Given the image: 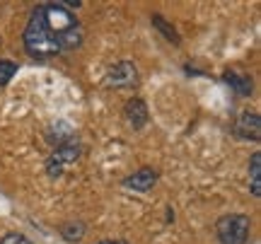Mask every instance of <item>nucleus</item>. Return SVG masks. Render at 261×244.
Here are the masks:
<instances>
[{"label":"nucleus","mask_w":261,"mask_h":244,"mask_svg":"<svg viewBox=\"0 0 261 244\" xmlns=\"http://www.w3.org/2000/svg\"><path fill=\"white\" fill-rule=\"evenodd\" d=\"M83 39L85 34L77 17L61 3L37 5L24 29V46L37 58L75 51L80 48Z\"/></svg>","instance_id":"obj_1"},{"label":"nucleus","mask_w":261,"mask_h":244,"mask_svg":"<svg viewBox=\"0 0 261 244\" xmlns=\"http://www.w3.org/2000/svg\"><path fill=\"white\" fill-rule=\"evenodd\" d=\"M218 239L223 244H247L249 239V218L242 213H230L218 220Z\"/></svg>","instance_id":"obj_2"},{"label":"nucleus","mask_w":261,"mask_h":244,"mask_svg":"<svg viewBox=\"0 0 261 244\" xmlns=\"http://www.w3.org/2000/svg\"><path fill=\"white\" fill-rule=\"evenodd\" d=\"M77 157H80V145H77L75 141L65 143V145H58L56 152L46 160L48 177H61V174H63V169H65V165L75 162Z\"/></svg>","instance_id":"obj_3"},{"label":"nucleus","mask_w":261,"mask_h":244,"mask_svg":"<svg viewBox=\"0 0 261 244\" xmlns=\"http://www.w3.org/2000/svg\"><path fill=\"white\" fill-rule=\"evenodd\" d=\"M138 83V73H136V66L130 61H121L116 66L109 68V73L104 77V85L107 87H116V90H123V87H133Z\"/></svg>","instance_id":"obj_4"},{"label":"nucleus","mask_w":261,"mask_h":244,"mask_svg":"<svg viewBox=\"0 0 261 244\" xmlns=\"http://www.w3.org/2000/svg\"><path fill=\"white\" fill-rule=\"evenodd\" d=\"M234 131H237V135L244 138V141H259L261 138V119H259V114L244 112L242 116L237 119V123H234Z\"/></svg>","instance_id":"obj_5"},{"label":"nucleus","mask_w":261,"mask_h":244,"mask_svg":"<svg viewBox=\"0 0 261 244\" xmlns=\"http://www.w3.org/2000/svg\"><path fill=\"white\" fill-rule=\"evenodd\" d=\"M155 181H158V172H152V169H138L136 174H130V177L123 179V186L133 188V191H150V188L155 186Z\"/></svg>","instance_id":"obj_6"},{"label":"nucleus","mask_w":261,"mask_h":244,"mask_svg":"<svg viewBox=\"0 0 261 244\" xmlns=\"http://www.w3.org/2000/svg\"><path fill=\"white\" fill-rule=\"evenodd\" d=\"M126 119H128L130 128H143L145 123H148V106H145V102L143 99H130L128 104H126Z\"/></svg>","instance_id":"obj_7"},{"label":"nucleus","mask_w":261,"mask_h":244,"mask_svg":"<svg viewBox=\"0 0 261 244\" xmlns=\"http://www.w3.org/2000/svg\"><path fill=\"white\" fill-rule=\"evenodd\" d=\"M73 126L68 121H56V123H51V128L46 131V138L48 143H54V145H65V143H70L73 141Z\"/></svg>","instance_id":"obj_8"},{"label":"nucleus","mask_w":261,"mask_h":244,"mask_svg":"<svg viewBox=\"0 0 261 244\" xmlns=\"http://www.w3.org/2000/svg\"><path fill=\"white\" fill-rule=\"evenodd\" d=\"M223 80L230 87L234 90V94H240V97H249L252 94V77L244 75V73H237V70H230V73H225Z\"/></svg>","instance_id":"obj_9"},{"label":"nucleus","mask_w":261,"mask_h":244,"mask_svg":"<svg viewBox=\"0 0 261 244\" xmlns=\"http://www.w3.org/2000/svg\"><path fill=\"white\" fill-rule=\"evenodd\" d=\"M261 152H254L252 155V160H249V177H252V194L256 198L261 196V177H259V172H261Z\"/></svg>","instance_id":"obj_10"},{"label":"nucleus","mask_w":261,"mask_h":244,"mask_svg":"<svg viewBox=\"0 0 261 244\" xmlns=\"http://www.w3.org/2000/svg\"><path fill=\"white\" fill-rule=\"evenodd\" d=\"M61 235H63L65 242H80L85 235V225L83 223H65L61 227Z\"/></svg>","instance_id":"obj_11"},{"label":"nucleus","mask_w":261,"mask_h":244,"mask_svg":"<svg viewBox=\"0 0 261 244\" xmlns=\"http://www.w3.org/2000/svg\"><path fill=\"white\" fill-rule=\"evenodd\" d=\"M152 24H155V27H158L160 32L165 34V39L174 41V44H179V41H181V39H179V34H177V29L172 27V24H169L165 17H160V15H152Z\"/></svg>","instance_id":"obj_12"},{"label":"nucleus","mask_w":261,"mask_h":244,"mask_svg":"<svg viewBox=\"0 0 261 244\" xmlns=\"http://www.w3.org/2000/svg\"><path fill=\"white\" fill-rule=\"evenodd\" d=\"M15 73H17V63H12V61H0V87H5V85L12 80Z\"/></svg>","instance_id":"obj_13"},{"label":"nucleus","mask_w":261,"mask_h":244,"mask_svg":"<svg viewBox=\"0 0 261 244\" xmlns=\"http://www.w3.org/2000/svg\"><path fill=\"white\" fill-rule=\"evenodd\" d=\"M0 244H34V242L27 235H22V232H8V235L0 237Z\"/></svg>","instance_id":"obj_14"},{"label":"nucleus","mask_w":261,"mask_h":244,"mask_svg":"<svg viewBox=\"0 0 261 244\" xmlns=\"http://www.w3.org/2000/svg\"><path fill=\"white\" fill-rule=\"evenodd\" d=\"M99 244H128V242H123V239H104Z\"/></svg>","instance_id":"obj_15"}]
</instances>
